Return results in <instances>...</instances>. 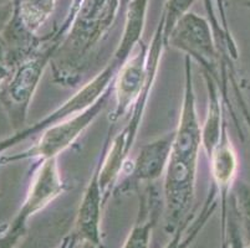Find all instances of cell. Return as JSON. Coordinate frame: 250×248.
I'll return each instance as SVG.
<instances>
[{
  "label": "cell",
  "mask_w": 250,
  "mask_h": 248,
  "mask_svg": "<svg viewBox=\"0 0 250 248\" xmlns=\"http://www.w3.org/2000/svg\"><path fill=\"white\" fill-rule=\"evenodd\" d=\"M120 11V0H83L52 55V81L61 86H75L80 81L90 54L108 33Z\"/></svg>",
  "instance_id": "1"
},
{
  "label": "cell",
  "mask_w": 250,
  "mask_h": 248,
  "mask_svg": "<svg viewBox=\"0 0 250 248\" xmlns=\"http://www.w3.org/2000/svg\"><path fill=\"white\" fill-rule=\"evenodd\" d=\"M163 25L165 19L161 17L149 44L151 46H147L141 41L118 70L112 85L115 107L108 115L111 127H115L120 119L132 111L141 95H151L163 50L167 47L163 35Z\"/></svg>",
  "instance_id": "2"
},
{
  "label": "cell",
  "mask_w": 250,
  "mask_h": 248,
  "mask_svg": "<svg viewBox=\"0 0 250 248\" xmlns=\"http://www.w3.org/2000/svg\"><path fill=\"white\" fill-rule=\"evenodd\" d=\"M183 52L202 67L220 86L223 99L227 102V75L219 70L220 52L208 19L194 13H187L177 22L168 38L167 47Z\"/></svg>",
  "instance_id": "3"
},
{
  "label": "cell",
  "mask_w": 250,
  "mask_h": 248,
  "mask_svg": "<svg viewBox=\"0 0 250 248\" xmlns=\"http://www.w3.org/2000/svg\"><path fill=\"white\" fill-rule=\"evenodd\" d=\"M66 190L67 185L61 176L58 158L39 160L31 174L30 185L24 202L10 226H6L5 231L1 233L3 237H0V248H14L20 237L25 235L29 220Z\"/></svg>",
  "instance_id": "4"
},
{
  "label": "cell",
  "mask_w": 250,
  "mask_h": 248,
  "mask_svg": "<svg viewBox=\"0 0 250 248\" xmlns=\"http://www.w3.org/2000/svg\"><path fill=\"white\" fill-rule=\"evenodd\" d=\"M111 95H112V86L94 104L45 129L40 134L38 142L28 150L14 155L1 156L0 165L31 160V159L39 161L58 158L61 153L69 149L79 139V136L96 120V118L106 108Z\"/></svg>",
  "instance_id": "5"
},
{
  "label": "cell",
  "mask_w": 250,
  "mask_h": 248,
  "mask_svg": "<svg viewBox=\"0 0 250 248\" xmlns=\"http://www.w3.org/2000/svg\"><path fill=\"white\" fill-rule=\"evenodd\" d=\"M58 46L59 44L54 40V34H50L46 42L38 51L14 68L1 102L14 132L26 127L25 122L28 119L29 107Z\"/></svg>",
  "instance_id": "6"
},
{
  "label": "cell",
  "mask_w": 250,
  "mask_h": 248,
  "mask_svg": "<svg viewBox=\"0 0 250 248\" xmlns=\"http://www.w3.org/2000/svg\"><path fill=\"white\" fill-rule=\"evenodd\" d=\"M197 167L198 164L188 163L170 155L163 176L165 229L170 235L190 220L195 200Z\"/></svg>",
  "instance_id": "7"
},
{
  "label": "cell",
  "mask_w": 250,
  "mask_h": 248,
  "mask_svg": "<svg viewBox=\"0 0 250 248\" xmlns=\"http://www.w3.org/2000/svg\"><path fill=\"white\" fill-rule=\"evenodd\" d=\"M190 58H184V88L178 126L174 131L172 156L188 163L198 164L202 149V124L195 101L194 81Z\"/></svg>",
  "instance_id": "8"
},
{
  "label": "cell",
  "mask_w": 250,
  "mask_h": 248,
  "mask_svg": "<svg viewBox=\"0 0 250 248\" xmlns=\"http://www.w3.org/2000/svg\"><path fill=\"white\" fill-rule=\"evenodd\" d=\"M174 132L160 136L143 145L140 154L133 161L131 172L127 176L116 184L112 195L118 196L138 190L142 184L153 185L157 180L165 176L172 155Z\"/></svg>",
  "instance_id": "9"
},
{
  "label": "cell",
  "mask_w": 250,
  "mask_h": 248,
  "mask_svg": "<svg viewBox=\"0 0 250 248\" xmlns=\"http://www.w3.org/2000/svg\"><path fill=\"white\" fill-rule=\"evenodd\" d=\"M106 202L100 184V165L96 163L92 176L83 191L75 218L74 233L83 242L102 248V210Z\"/></svg>",
  "instance_id": "10"
},
{
  "label": "cell",
  "mask_w": 250,
  "mask_h": 248,
  "mask_svg": "<svg viewBox=\"0 0 250 248\" xmlns=\"http://www.w3.org/2000/svg\"><path fill=\"white\" fill-rule=\"evenodd\" d=\"M212 174V183L217 186L220 196L222 210H227L229 204V194L236 181L239 169L238 155L228 134L227 124L224 126L220 139L208 156Z\"/></svg>",
  "instance_id": "11"
},
{
  "label": "cell",
  "mask_w": 250,
  "mask_h": 248,
  "mask_svg": "<svg viewBox=\"0 0 250 248\" xmlns=\"http://www.w3.org/2000/svg\"><path fill=\"white\" fill-rule=\"evenodd\" d=\"M160 195L153 185H147L140 196V210L137 220L127 236L122 248H149L152 229L160 217Z\"/></svg>",
  "instance_id": "12"
},
{
  "label": "cell",
  "mask_w": 250,
  "mask_h": 248,
  "mask_svg": "<svg viewBox=\"0 0 250 248\" xmlns=\"http://www.w3.org/2000/svg\"><path fill=\"white\" fill-rule=\"evenodd\" d=\"M218 197L219 192L214 184L209 186L207 196L204 199L203 206L198 215L193 218V221L184 222L179 229L172 233V238L165 246V248H189L194 240L198 237L202 229L208 224L209 218L212 217L218 208Z\"/></svg>",
  "instance_id": "13"
},
{
  "label": "cell",
  "mask_w": 250,
  "mask_h": 248,
  "mask_svg": "<svg viewBox=\"0 0 250 248\" xmlns=\"http://www.w3.org/2000/svg\"><path fill=\"white\" fill-rule=\"evenodd\" d=\"M11 5L18 10L28 30L38 34L40 27L51 17L56 0H13Z\"/></svg>",
  "instance_id": "14"
},
{
  "label": "cell",
  "mask_w": 250,
  "mask_h": 248,
  "mask_svg": "<svg viewBox=\"0 0 250 248\" xmlns=\"http://www.w3.org/2000/svg\"><path fill=\"white\" fill-rule=\"evenodd\" d=\"M195 0H167L166 1L165 11L162 17L165 19L163 25V35H165L166 46H167L168 38L173 31L177 22L182 19L187 13H189L190 6L194 4Z\"/></svg>",
  "instance_id": "15"
},
{
  "label": "cell",
  "mask_w": 250,
  "mask_h": 248,
  "mask_svg": "<svg viewBox=\"0 0 250 248\" xmlns=\"http://www.w3.org/2000/svg\"><path fill=\"white\" fill-rule=\"evenodd\" d=\"M233 197L250 241V184L242 180L235 181L233 185Z\"/></svg>",
  "instance_id": "16"
},
{
  "label": "cell",
  "mask_w": 250,
  "mask_h": 248,
  "mask_svg": "<svg viewBox=\"0 0 250 248\" xmlns=\"http://www.w3.org/2000/svg\"><path fill=\"white\" fill-rule=\"evenodd\" d=\"M204 9H206V13L208 15V21L212 26L213 34H214L215 42H217V47L219 50L220 54H223L224 50H227L229 54V42L228 38H227L226 33L223 30L222 25H220L219 18H218L217 9H215V1L214 0H203Z\"/></svg>",
  "instance_id": "17"
},
{
  "label": "cell",
  "mask_w": 250,
  "mask_h": 248,
  "mask_svg": "<svg viewBox=\"0 0 250 248\" xmlns=\"http://www.w3.org/2000/svg\"><path fill=\"white\" fill-rule=\"evenodd\" d=\"M230 209L228 208V227H229V248H244L243 238L240 236V229L238 221H239V212L236 209L235 200L233 195L230 199Z\"/></svg>",
  "instance_id": "18"
},
{
  "label": "cell",
  "mask_w": 250,
  "mask_h": 248,
  "mask_svg": "<svg viewBox=\"0 0 250 248\" xmlns=\"http://www.w3.org/2000/svg\"><path fill=\"white\" fill-rule=\"evenodd\" d=\"M215 1V9L218 11V18H219L220 25H222L223 30L226 33L227 38H228L229 42V56L234 60L238 58V47H236L235 41H234L233 35L230 33V29H229L228 25V20H227V15H226V8H227V0H214Z\"/></svg>",
  "instance_id": "19"
},
{
  "label": "cell",
  "mask_w": 250,
  "mask_h": 248,
  "mask_svg": "<svg viewBox=\"0 0 250 248\" xmlns=\"http://www.w3.org/2000/svg\"><path fill=\"white\" fill-rule=\"evenodd\" d=\"M13 71H14V68L9 65L8 60H6L3 41H0V103L4 99Z\"/></svg>",
  "instance_id": "20"
},
{
  "label": "cell",
  "mask_w": 250,
  "mask_h": 248,
  "mask_svg": "<svg viewBox=\"0 0 250 248\" xmlns=\"http://www.w3.org/2000/svg\"><path fill=\"white\" fill-rule=\"evenodd\" d=\"M83 0H72L71 6H70V10H69V13H67V15H66V19H65V21L62 22V25L60 26V29H59L56 33H54V38L58 41L59 44H60V41L62 40V38L65 36V34L67 33V30H69V27H70V25H71L72 19H74V17L76 15L77 10L80 9L81 4H83Z\"/></svg>",
  "instance_id": "21"
},
{
  "label": "cell",
  "mask_w": 250,
  "mask_h": 248,
  "mask_svg": "<svg viewBox=\"0 0 250 248\" xmlns=\"http://www.w3.org/2000/svg\"><path fill=\"white\" fill-rule=\"evenodd\" d=\"M25 139H28V138H26V134H25V132L22 129L19 132H15L13 135L6 136L4 139H0V155L5 153V152H8L11 148L17 147L20 143L25 142Z\"/></svg>",
  "instance_id": "22"
},
{
  "label": "cell",
  "mask_w": 250,
  "mask_h": 248,
  "mask_svg": "<svg viewBox=\"0 0 250 248\" xmlns=\"http://www.w3.org/2000/svg\"><path fill=\"white\" fill-rule=\"evenodd\" d=\"M79 241H80L79 237L72 232V233H69V235L65 236L60 241V243H59L56 248H75L77 246V243H79Z\"/></svg>",
  "instance_id": "23"
},
{
  "label": "cell",
  "mask_w": 250,
  "mask_h": 248,
  "mask_svg": "<svg viewBox=\"0 0 250 248\" xmlns=\"http://www.w3.org/2000/svg\"><path fill=\"white\" fill-rule=\"evenodd\" d=\"M220 248H229L228 218L226 221H222V246H220Z\"/></svg>",
  "instance_id": "24"
},
{
  "label": "cell",
  "mask_w": 250,
  "mask_h": 248,
  "mask_svg": "<svg viewBox=\"0 0 250 248\" xmlns=\"http://www.w3.org/2000/svg\"><path fill=\"white\" fill-rule=\"evenodd\" d=\"M129 1H131V0H120V3H121V11H122V13H125V11H126V9H127V6H128Z\"/></svg>",
  "instance_id": "25"
},
{
  "label": "cell",
  "mask_w": 250,
  "mask_h": 248,
  "mask_svg": "<svg viewBox=\"0 0 250 248\" xmlns=\"http://www.w3.org/2000/svg\"><path fill=\"white\" fill-rule=\"evenodd\" d=\"M80 248H97L96 246L92 245V243H88V242H83V246Z\"/></svg>",
  "instance_id": "26"
},
{
  "label": "cell",
  "mask_w": 250,
  "mask_h": 248,
  "mask_svg": "<svg viewBox=\"0 0 250 248\" xmlns=\"http://www.w3.org/2000/svg\"><path fill=\"white\" fill-rule=\"evenodd\" d=\"M245 248H250V241H249V246H248V247H245Z\"/></svg>",
  "instance_id": "27"
},
{
  "label": "cell",
  "mask_w": 250,
  "mask_h": 248,
  "mask_svg": "<svg viewBox=\"0 0 250 248\" xmlns=\"http://www.w3.org/2000/svg\"><path fill=\"white\" fill-rule=\"evenodd\" d=\"M0 41H1V36H0Z\"/></svg>",
  "instance_id": "28"
}]
</instances>
